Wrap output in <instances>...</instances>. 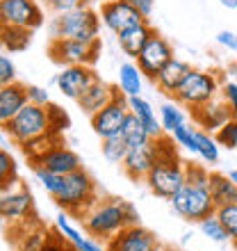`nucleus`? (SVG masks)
Segmentation results:
<instances>
[{"mask_svg":"<svg viewBox=\"0 0 237 251\" xmlns=\"http://www.w3.org/2000/svg\"><path fill=\"white\" fill-rule=\"evenodd\" d=\"M128 151H130V144L125 142V137L121 132L112 135V137L100 139V153H103V158H105L110 165H123Z\"/></svg>","mask_w":237,"mask_h":251,"instance_id":"28","label":"nucleus"},{"mask_svg":"<svg viewBox=\"0 0 237 251\" xmlns=\"http://www.w3.org/2000/svg\"><path fill=\"white\" fill-rule=\"evenodd\" d=\"M155 245H158L155 233L148 231L142 224H135V226H125L123 231H118L112 240H107L105 249L107 251H148Z\"/></svg>","mask_w":237,"mask_h":251,"instance_id":"15","label":"nucleus"},{"mask_svg":"<svg viewBox=\"0 0 237 251\" xmlns=\"http://www.w3.org/2000/svg\"><path fill=\"white\" fill-rule=\"evenodd\" d=\"M34 165L44 167L48 172L59 174V176H66V174H73V172H78V169H82V160H80V155L75 151H71L69 146H64L59 142L53 149H48L44 155L32 160V167Z\"/></svg>","mask_w":237,"mask_h":251,"instance_id":"17","label":"nucleus"},{"mask_svg":"<svg viewBox=\"0 0 237 251\" xmlns=\"http://www.w3.org/2000/svg\"><path fill=\"white\" fill-rule=\"evenodd\" d=\"M2 130H5V135L12 139L16 146L23 144V142H30V139H34V137H39V135L50 130L46 107L27 103L12 121H7V124L2 126Z\"/></svg>","mask_w":237,"mask_h":251,"instance_id":"6","label":"nucleus"},{"mask_svg":"<svg viewBox=\"0 0 237 251\" xmlns=\"http://www.w3.org/2000/svg\"><path fill=\"white\" fill-rule=\"evenodd\" d=\"M2 27H5V23H2V21H0V37H2Z\"/></svg>","mask_w":237,"mask_h":251,"instance_id":"54","label":"nucleus"},{"mask_svg":"<svg viewBox=\"0 0 237 251\" xmlns=\"http://www.w3.org/2000/svg\"><path fill=\"white\" fill-rule=\"evenodd\" d=\"M196 132H198L196 126L183 124V126H178L176 130L171 132V137H173V142H176L180 149L190 151L191 155H196V153H198V137H196Z\"/></svg>","mask_w":237,"mask_h":251,"instance_id":"34","label":"nucleus"},{"mask_svg":"<svg viewBox=\"0 0 237 251\" xmlns=\"http://www.w3.org/2000/svg\"><path fill=\"white\" fill-rule=\"evenodd\" d=\"M153 32H155V30L151 27L148 21H144V23H139V25H135V27H128V30H123V32L117 34L118 48H121L128 57L137 60V55L142 53V48L146 46V41L151 39Z\"/></svg>","mask_w":237,"mask_h":251,"instance_id":"22","label":"nucleus"},{"mask_svg":"<svg viewBox=\"0 0 237 251\" xmlns=\"http://www.w3.org/2000/svg\"><path fill=\"white\" fill-rule=\"evenodd\" d=\"M148 251H171V249H169V247H165V245H160V242H158V245H155V247H151V249H148Z\"/></svg>","mask_w":237,"mask_h":251,"instance_id":"51","label":"nucleus"},{"mask_svg":"<svg viewBox=\"0 0 237 251\" xmlns=\"http://www.w3.org/2000/svg\"><path fill=\"white\" fill-rule=\"evenodd\" d=\"M44 9L37 0H0V21L5 25L37 30L44 25Z\"/></svg>","mask_w":237,"mask_h":251,"instance_id":"10","label":"nucleus"},{"mask_svg":"<svg viewBox=\"0 0 237 251\" xmlns=\"http://www.w3.org/2000/svg\"><path fill=\"white\" fill-rule=\"evenodd\" d=\"M89 0H46V9L55 14H64V12H71L75 7H87Z\"/></svg>","mask_w":237,"mask_h":251,"instance_id":"42","label":"nucleus"},{"mask_svg":"<svg viewBox=\"0 0 237 251\" xmlns=\"http://www.w3.org/2000/svg\"><path fill=\"white\" fill-rule=\"evenodd\" d=\"M121 135H123L125 142H128L130 146H142V144H148V142H151V135L146 132V128L139 124V119L132 112L125 117V124H123V128H121Z\"/></svg>","mask_w":237,"mask_h":251,"instance_id":"32","label":"nucleus"},{"mask_svg":"<svg viewBox=\"0 0 237 251\" xmlns=\"http://www.w3.org/2000/svg\"><path fill=\"white\" fill-rule=\"evenodd\" d=\"M117 94H118V85L117 87H114V85H107L105 80L96 78L92 85L87 87L85 92L80 94L75 103L80 105V110H82V112L92 117V114H96L98 110H103L107 103H112Z\"/></svg>","mask_w":237,"mask_h":251,"instance_id":"18","label":"nucleus"},{"mask_svg":"<svg viewBox=\"0 0 237 251\" xmlns=\"http://www.w3.org/2000/svg\"><path fill=\"white\" fill-rule=\"evenodd\" d=\"M142 71L137 62H123L118 66V89L130 99V96H142Z\"/></svg>","mask_w":237,"mask_h":251,"instance_id":"27","label":"nucleus"},{"mask_svg":"<svg viewBox=\"0 0 237 251\" xmlns=\"http://www.w3.org/2000/svg\"><path fill=\"white\" fill-rule=\"evenodd\" d=\"M80 222H82V231H85L89 238L100 240V242L112 240L118 231H123L125 226L142 224L137 208H135L130 201L118 199V197H107V199L96 201V203L82 215Z\"/></svg>","mask_w":237,"mask_h":251,"instance_id":"1","label":"nucleus"},{"mask_svg":"<svg viewBox=\"0 0 237 251\" xmlns=\"http://www.w3.org/2000/svg\"><path fill=\"white\" fill-rule=\"evenodd\" d=\"M96 78H98V75H96V71H94L92 66H82V64L62 66V71H59L57 78H55V85H57V89L64 94L66 99L78 100L80 94L85 92Z\"/></svg>","mask_w":237,"mask_h":251,"instance_id":"16","label":"nucleus"},{"mask_svg":"<svg viewBox=\"0 0 237 251\" xmlns=\"http://www.w3.org/2000/svg\"><path fill=\"white\" fill-rule=\"evenodd\" d=\"M221 99L228 103L233 117L237 119V82H221Z\"/></svg>","mask_w":237,"mask_h":251,"instance_id":"45","label":"nucleus"},{"mask_svg":"<svg viewBox=\"0 0 237 251\" xmlns=\"http://www.w3.org/2000/svg\"><path fill=\"white\" fill-rule=\"evenodd\" d=\"M57 228H59V233H62V235H64V238L69 240L73 247H78L80 242L85 240V238H82V233H80L78 228H75V226L69 222V215H66V212H59V217H57Z\"/></svg>","mask_w":237,"mask_h":251,"instance_id":"41","label":"nucleus"},{"mask_svg":"<svg viewBox=\"0 0 237 251\" xmlns=\"http://www.w3.org/2000/svg\"><path fill=\"white\" fill-rule=\"evenodd\" d=\"M226 73H228V75H235V78H237V62H231V64L226 66Z\"/></svg>","mask_w":237,"mask_h":251,"instance_id":"49","label":"nucleus"},{"mask_svg":"<svg viewBox=\"0 0 237 251\" xmlns=\"http://www.w3.org/2000/svg\"><path fill=\"white\" fill-rule=\"evenodd\" d=\"M125 2H130L144 19H151L153 9H155V0H125Z\"/></svg>","mask_w":237,"mask_h":251,"instance_id":"46","label":"nucleus"},{"mask_svg":"<svg viewBox=\"0 0 237 251\" xmlns=\"http://www.w3.org/2000/svg\"><path fill=\"white\" fill-rule=\"evenodd\" d=\"M32 34L34 30H27V27L5 25L2 27V37H0V46L9 50V53H23L32 44Z\"/></svg>","mask_w":237,"mask_h":251,"instance_id":"26","label":"nucleus"},{"mask_svg":"<svg viewBox=\"0 0 237 251\" xmlns=\"http://www.w3.org/2000/svg\"><path fill=\"white\" fill-rule=\"evenodd\" d=\"M19 183V167H16V160L7 149L0 146V192H7L16 187Z\"/></svg>","mask_w":237,"mask_h":251,"instance_id":"31","label":"nucleus"},{"mask_svg":"<svg viewBox=\"0 0 237 251\" xmlns=\"http://www.w3.org/2000/svg\"><path fill=\"white\" fill-rule=\"evenodd\" d=\"M100 16L92 7H75L71 12L55 14L50 21V39H78L85 44L98 39Z\"/></svg>","mask_w":237,"mask_h":251,"instance_id":"3","label":"nucleus"},{"mask_svg":"<svg viewBox=\"0 0 237 251\" xmlns=\"http://www.w3.org/2000/svg\"><path fill=\"white\" fill-rule=\"evenodd\" d=\"M153 165H155V151H153V139H151L148 144L130 146V151H128L121 167H123L125 176L137 183V180H144L148 176Z\"/></svg>","mask_w":237,"mask_h":251,"instance_id":"19","label":"nucleus"},{"mask_svg":"<svg viewBox=\"0 0 237 251\" xmlns=\"http://www.w3.org/2000/svg\"><path fill=\"white\" fill-rule=\"evenodd\" d=\"M32 212L34 201L25 187H12L7 192H0V222L21 224L27 217H32Z\"/></svg>","mask_w":237,"mask_h":251,"instance_id":"13","label":"nucleus"},{"mask_svg":"<svg viewBox=\"0 0 237 251\" xmlns=\"http://www.w3.org/2000/svg\"><path fill=\"white\" fill-rule=\"evenodd\" d=\"M21 224H23L25 233H23L21 238L14 240L16 251H41L44 247H46L48 238H50V233H48L44 226H39L37 222H34L32 226H27V219H25V222H21Z\"/></svg>","mask_w":237,"mask_h":251,"instance_id":"25","label":"nucleus"},{"mask_svg":"<svg viewBox=\"0 0 237 251\" xmlns=\"http://www.w3.org/2000/svg\"><path fill=\"white\" fill-rule=\"evenodd\" d=\"M191 71V64H187L185 60H178V57H173L169 64L162 66V71L155 75V82L153 85L158 87L162 94H166V96H171L180 89V85L185 82V78L190 75Z\"/></svg>","mask_w":237,"mask_h":251,"instance_id":"21","label":"nucleus"},{"mask_svg":"<svg viewBox=\"0 0 237 251\" xmlns=\"http://www.w3.org/2000/svg\"><path fill=\"white\" fill-rule=\"evenodd\" d=\"M169 201H171L173 210L183 219L191 222V224H198L205 217H210V215L217 212V205H214V201L210 197V190L208 187L190 185V183H185Z\"/></svg>","mask_w":237,"mask_h":251,"instance_id":"5","label":"nucleus"},{"mask_svg":"<svg viewBox=\"0 0 237 251\" xmlns=\"http://www.w3.org/2000/svg\"><path fill=\"white\" fill-rule=\"evenodd\" d=\"M130 114V107H128V96H125L121 89L114 96L112 103H107L103 110H98L96 114H92V130L98 135L100 139L112 137V135H118L121 128L125 124V117Z\"/></svg>","mask_w":237,"mask_h":251,"instance_id":"9","label":"nucleus"},{"mask_svg":"<svg viewBox=\"0 0 237 251\" xmlns=\"http://www.w3.org/2000/svg\"><path fill=\"white\" fill-rule=\"evenodd\" d=\"M208 190L217 208L228 203H237V185L228 178V174L221 172H210V180H208Z\"/></svg>","mask_w":237,"mask_h":251,"instance_id":"24","label":"nucleus"},{"mask_svg":"<svg viewBox=\"0 0 237 251\" xmlns=\"http://www.w3.org/2000/svg\"><path fill=\"white\" fill-rule=\"evenodd\" d=\"M228 178H231L233 183L237 185V169H231V172H228Z\"/></svg>","mask_w":237,"mask_h":251,"instance_id":"52","label":"nucleus"},{"mask_svg":"<svg viewBox=\"0 0 237 251\" xmlns=\"http://www.w3.org/2000/svg\"><path fill=\"white\" fill-rule=\"evenodd\" d=\"M59 142H62V137H59V135H53V132H44V135L30 139V142H23V144H19V149H21V153H23V155H25V158L32 162V160H37L39 155H44L48 149H53L55 144H59Z\"/></svg>","mask_w":237,"mask_h":251,"instance_id":"29","label":"nucleus"},{"mask_svg":"<svg viewBox=\"0 0 237 251\" xmlns=\"http://www.w3.org/2000/svg\"><path fill=\"white\" fill-rule=\"evenodd\" d=\"M16 82V66L7 55H0V87Z\"/></svg>","mask_w":237,"mask_h":251,"instance_id":"43","label":"nucleus"},{"mask_svg":"<svg viewBox=\"0 0 237 251\" xmlns=\"http://www.w3.org/2000/svg\"><path fill=\"white\" fill-rule=\"evenodd\" d=\"M128 107H130V112L139 119V124L146 128V132L151 135V139H158L165 135L162 124H160V117H155V110H153V105L146 99H142V96H130V99H128Z\"/></svg>","mask_w":237,"mask_h":251,"instance_id":"23","label":"nucleus"},{"mask_svg":"<svg viewBox=\"0 0 237 251\" xmlns=\"http://www.w3.org/2000/svg\"><path fill=\"white\" fill-rule=\"evenodd\" d=\"M208 180H210V169L205 165L185 162V183L196 187H208Z\"/></svg>","mask_w":237,"mask_h":251,"instance_id":"39","label":"nucleus"},{"mask_svg":"<svg viewBox=\"0 0 237 251\" xmlns=\"http://www.w3.org/2000/svg\"><path fill=\"white\" fill-rule=\"evenodd\" d=\"M198 228H201V233H203L205 238H210L212 242H226V240H231V235L226 233V228L221 226L217 215H210V217H205L203 222H198Z\"/></svg>","mask_w":237,"mask_h":251,"instance_id":"36","label":"nucleus"},{"mask_svg":"<svg viewBox=\"0 0 237 251\" xmlns=\"http://www.w3.org/2000/svg\"><path fill=\"white\" fill-rule=\"evenodd\" d=\"M41 251H44V249H41Z\"/></svg>","mask_w":237,"mask_h":251,"instance_id":"56","label":"nucleus"},{"mask_svg":"<svg viewBox=\"0 0 237 251\" xmlns=\"http://www.w3.org/2000/svg\"><path fill=\"white\" fill-rule=\"evenodd\" d=\"M214 139H217V144L226 151H235L237 149V119L233 117L231 121H226L217 132H214Z\"/></svg>","mask_w":237,"mask_h":251,"instance_id":"38","label":"nucleus"},{"mask_svg":"<svg viewBox=\"0 0 237 251\" xmlns=\"http://www.w3.org/2000/svg\"><path fill=\"white\" fill-rule=\"evenodd\" d=\"M219 94H221V80H219L217 71L191 69L190 75L180 85V89L173 94V100L187 107V110H194V107L203 105L208 100L217 99Z\"/></svg>","mask_w":237,"mask_h":251,"instance_id":"4","label":"nucleus"},{"mask_svg":"<svg viewBox=\"0 0 237 251\" xmlns=\"http://www.w3.org/2000/svg\"><path fill=\"white\" fill-rule=\"evenodd\" d=\"M176 55H173V46L165 37H160L158 32L151 34V39L146 41V46L142 48V53L137 55V66L142 75L155 82V75L162 71V66L169 64Z\"/></svg>","mask_w":237,"mask_h":251,"instance_id":"11","label":"nucleus"},{"mask_svg":"<svg viewBox=\"0 0 237 251\" xmlns=\"http://www.w3.org/2000/svg\"><path fill=\"white\" fill-rule=\"evenodd\" d=\"M144 183L155 197L171 199L185 185V162L183 160H155Z\"/></svg>","mask_w":237,"mask_h":251,"instance_id":"8","label":"nucleus"},{"mask_svg":"<svg viewBox=\"0 0 237 251\" xmlns=\"http://www.w3.org/2000/svg\"><path fill=\"white\" fill-rule=\"evenodd\" d=\"M217 41L224 48H228V50H235V53H237V34L235 32H231V30H221V32L217 34Z\"/></svg>","mask_w":237,"mask_h":251,"instance_id":"47","label":"nucleus"},{"mask_svg":"<svg viewBox=\"0 0 237 251\" xmlns=\"http://www.w3.org/2000/svg\"><path fill=\"white\" fill-rule=\"evenodd\" d=\"M27 103L39 105V107H46V105H50V94H48L44 87L27 85Z\"/></svg>","mask_w":237,"mask_h":251,"instance_id":"44","label":"nucleus"},{"mask_svg":"<svg viewBox=\"0 0 237 251\" xmlns=\"http://www.w3.org/2000/svg\"><path fill=\"white\" fill-rule=\"evenodd\" d=\"M233 245H235V247H237V238H233Z\"/></svg>","mask_w":237,"mask_h":251,"instance_id":"55","label":"nucleus"},{"mask_svg":"<svg viewBox=\"0 0 237 251\" xmlns=\"http://www.w3.org/2000/svg\"><path fill=\"white\" fill-rule=\"evenodd\" d=\"M231 119H233V112H231V107H228V103L221 99V94H219L217 99H212L208 103H203V105L191 110V124L196 126L198 130L212 132V135Z\"/></svg>","mask_w":237,"mask_h":251,"instance_id":"14","label":"nucleus"},{"mask_svg":"<svg viewBox=\"0 0 237 251\" xmlns=\"http://www.w3.org/2000/svg\"><path fill=\"white\" fill-rule=\"evenodd\" d=\"M78 251H107L105 249V242H100V240H94V238H89L87 235L82 242H80L78 247H75Z\"/></svg>","mask_w":237,"mask_h":251,"instance_id":"48","label":"nucleus"},{"mask_svg":"<svg viewBox=\"0 0 237 251\" xmlns=\"http://www.w3.org/2000/svg\"><path fill=\"white\" fill-rule=\"evenodd\" d=\"M224 7H228V9H237V0H219Z\"/></svg>","mask_w":237,"mask_h":251,"instance_id":"50","label":"nucleus"},{"mask_svg":"<svg viewBox=\"0 0 237 251\" xmlns=\"http://www.w3.org/2000/svg\"><path fill=\"white\" fill-rule=\"evenodd\" d=\"M98 16H100V23L114 34L148 21V19H144L130 2H125V0H105V2L100 5Z\"/></svg>","mask_w":237,"mask_h":251,"instance_id":"12","label":"nucleus"},{"mask_svg":"<svg viewBox=\"0 0 237 251\" xmlns=\"http://www.w3.org/2000/svg\"><path fill=\"white\" fill-rule=\"evenodd\" d=\"M198 137V158L203 160L205 165H217L219 162V149L221 146L217 144V139L212 132H205V130H198L196 132Z\"/></svg>","mask_w":237,"mask_h":251,"instance_id":"33","label":"nucleus"},{"mask_svg":"<svg viewBox=\"0 0 237 251\" xmlns=\"http://www.w3.org/2000/svg\"><path fill=\"white\" fill-rule=\"evenodd\" d=\"M5 137H7V135H5V130H2V126H0V142H2Z\"/></svg>","mask_w":237,"mask_h":251,"instance_id":"53","label":"nucleus"},{"mask_svg":"<svg viewBox=\"0 0 237 251\" xmlns=\"http://www.w3.org/2000/svg\"><path fill=\"white\" fill-rule=\"evenodd\" d=\"M48 55L59 66H92L100 55V39L92 41V44L78 39H50Z\"/></svg>","mask_w":237,"mask_h":251,"instance_id":"7","label":"nucleus"},{"mask_svg":"<svg viewBox=\"0 0 237 251\" xmlns=\"http://www.w3.org/2000/svg\"><path fill=\"white\" fill-rule=\"evenodd\" d=\"M160 124H162V130L166 135H171L178 126L187 124V117L183 112V105L176 103V100H169V103H162L160 105Z\"/></svg>","mask_w":237,"mask_h":251,"instance_id":"30","label":"nucleus"},{"mask_svg":"<svg viewBox=\"0 0 237 251\" xmlns=\"http://www.w3.org/2000/svg\"><path fill=\"white\" fill-rule=\"evenodd\" d=\"M46 112H48V124H50V130L48 132H53V135H59V137H62V132L71 128V117H69L59 105H53V103L46 105Z\"/></svg>","mask_w":237,"mask_h":251,"instance_id":"35","label":"nucleus"},{"mask_svg":"<svg viewBox=\"0 0 237 251\" xmlns=\"http://www.w3.org/2000/svg\"><path fill=\"white\" fill-rule=\"evenodd\" d=\"M217 219L221 222V226L226 228V233L233 238H237V203H228V205H221L217 208Z\"/></svg>","mask_w":237,"mask_h":251,"instance_id":"40","label":"nucleus"},{"mask_svg":"<svg viewBox=\"0 0 237 251\" xmlns=\"http://www.w3.org/2000/svg\"><path fill=\"white\" fill-rule=\"evenodd\" d=\"M53 199L59 205V210L66 212L69 217L82 219V215L98 201V192H96V183L92 176L85 169H78L73 174H66L64 183Z\"/></svg>","mask_w":237,"mask_h":251,"instance_id":"2","label":"nucleus"},{"mask_svg":"<svg viewBox=\"0 0 237 251\" xmlns=\"http://www.w3.org/2000/svg\"><path fill=\"white\" fill-rule=\"evenodd\" d=\"M25 105H27V85L16 80L12 85L0 87V126L12 121Z\"/></svg>","mask_w":237,"mask_h":251,"instance_id":"20","label":"nucleus"},{"mask_svg":"<svg viewBox=\"0 0 237 251\" xmlns=\"http://www.w3.org/2000/svg\"><path fill=\"white\" fill-rule=\"evenodd\" d=\"M32 172H34V176H37V180L41 183V187H44L50 197H55L59 192V187H62V183H64V176H59V174H55V172H48V169H44V167H39V165H34Z\"/></svg>","mask_w":237,"mask_h":251,"instance_id":"37","label":"nucleus"}]
</instances>
